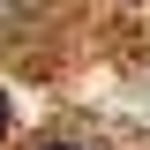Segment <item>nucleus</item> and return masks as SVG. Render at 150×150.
<instances>
[{
  "instance_id": "1",
  "label": "nucleus",
  "mask_w": 150,
  "mask_h": 150,
  "mask_svg": "<svg viewBox=\"0 0 150 150\" xmlns=\"http://www.w3.org/2000/svg\"><path fill=\"white\" fill-rule=\"evenodd\" d=\"M0 135H8V98H0Z\"/></svg>"
},
{
  "instance_id": "2",
  "label": "nucleus",
  "mask_w": 150,
  "mask_h": 150,
  "mask_svg": "<svg viewBox=\"0 0 150 150\" xmlns=\"http://www.w3.org/2000/svg\"><path fill=\"white\" fill-rule=\"evenodd\" d=\"M53 150H75V143H53Z\"/></svg>"
},
{
  "instance_id": "3",
  "label": "nucleus",
  "mask_w": 150,
  "mask_h": 150,
  "mask_svg": "<svg viewBox=\"0 0 150 150\" xmlns=\"http://www.w3.org/2000/svg\"><path fill=\"white\" fill-rule=\"evenodd\" d=\"M0 8H8V0H0Z\"/></svg>"
}]
</instances>
